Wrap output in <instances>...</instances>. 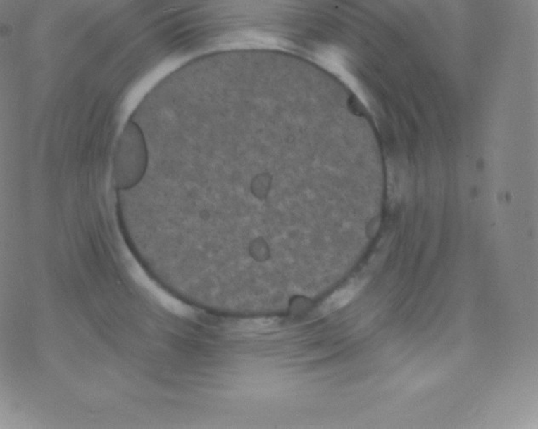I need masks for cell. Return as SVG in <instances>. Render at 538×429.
<instances>
[{
    "label": "cell",
    "instance_id": "obj_1",
    "mask_svg": "<svg viewBox=\"0 0 538 429\" xmlns=\"http://www.w3.org/2000/svg\"><path fill=\"white\" fill-rule=\"evenodd\" d=\"M363 285H364V281H354L345 286L344 288L337 291L324 303L322 311L325 313H331V312L340 309L342 307L347 305L361 290Z\"/></svg>",
    "mask_w": 538,
    "mask_h": 429
}]
</instances>
